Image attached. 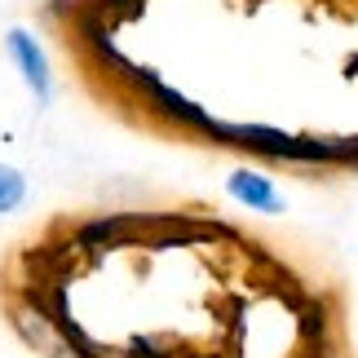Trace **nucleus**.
<instances>
[{
	"instance_id": "nucleus-2",
	"label": "nucleus",
	"mask_w": 358,
	"mask_h": 358,
	"mask_svg": "<svg viewBox=\"0 0 358 358\" xmlns=\"http://www.w3.org/2000/svg\"><path fill=\"white\" fill-rule=\"evenodd\" d=\"M5 319H9V327H13V336H18L31 354H40V358H80L71 332L62 327L58 310L45 301V292H40V287L22 283L18 292L5 301Z\"/></svg>"
},
{
	"instance_id": "nucleus-8",
	"label": "nucleus",
	"mask_w": 358,
	"mask_h": 358,
	"mask_svg": "<svg viewBox=\"0 0 358 358\" xmlns=\"http://www.w3.org/2000/svg\"><path fill=\"white\" fill-rule=\"evenodd\" d=\"M306 358H314V354H310V350H306Z\"/></svg>"
},
{
	"instance_id": "nucleus-7",
	"label": "nucleus",
	"mask_w": 358,
	"mask_h": 358,
	"mask_svg": "<svg viewBox=\"0 0 358 358\" xmlns=\"http://www.w3.org/2000/svg\"><path fill=\"white\" fill-rule=\"evenodd\" d=\"M314 358H332V354H314Z\"/></svg>"
},
{
	"instance_id": "nucleus-4",
	"label": "nucleus",
	"mask_w": 358,
	"mask_h": 358,
	"mask_svg": "<svg viewBox=\"0 0 358 358\" xmlns=\"http://www.w3.org/2000/svg\"><path fill=\"white\" fill-rule=\"evenodd\" d=\"M226 195L235 199L239 208L261 213V217H283L287 213V199H283V190L274 186V177L261 173V169H248V164L226 173Z\"/></svg>"
},
{
	"instance_id": "nucleus-5",
	"label": "nucleus",
	"mask_w": 358,
	"mask_h": 358,
	"mask_svg": "<svg viewBox=\"0 0 358 358\" xmlns=\"http://www.w3.org/2000/svg\"><path fill=\"white\" fill-rule=\"evenodd\" d=\"M27 203V173L13 164H0V217L18 213Z\"/></svg>"
},
{
	"instance_id": "nucleus-6",
	"label": "nucleus",
	"mask_w": 358,
	"mask_h": 358,
	"mask_svg": "<svg viewBox=\"0 0 358 358\" xmlns=\"http://www.w3.org/2000/svg\"><path fill=\"white\" fill-rule=\"evenodd\" d=\"M336 169H358V133L336 137Z\"/></svg>"
},
{
	"instance_id": "nucleus-3",
	"label": "nucleus",
	"mask_w": 358,
	"mask_h": 358,
	"mask_svg": "<svg viewBox=\"0 0 358 358\" xmlns=\"http://www.w3.org/2000/svg\"><path fill=\"white\" fill-rule=\"evenodd\" d=\"M5 53H9L18 80L27 85V93L36 98V106H49L53 102V66H49V49L40 45V36L31 27H9L5 31Z\"/></svg>"
},
{
	"instance_id": "nucleus-1",
	"label": "nucleus",
	"mask_w": 358,
	"mask_h": 358,
	"mask_svg": "<svg viewBox=\"0 0 358 358\" xmlns=\"http://www.w3.org/2000/svg\"><path fill=\"white\" fill-rule=\"evenodd\" d=\"M203 142L213 146H230L243 155L270 159V164H287V169H336V137L327 133H287L274 124H239V120H213V129Z\"/></svg>"
}]
</instances>
